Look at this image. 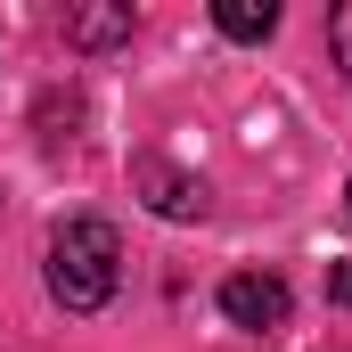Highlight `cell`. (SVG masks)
Listing matches in <instances>:
<instances>
[{"instance_id": "6da1fadb", "label": "cell", "mask_w": 352, "mask_h": 352, "mask_svg": "<svg viewBox=\"0 0 352 352\" xmlns=\"http://www.w3.org/2000/svg\"><path fill=\"white\" fill-rule=\"evenodd\" d=\"M115 278H123V238H115V221H66L58 238H50V295L66 303V311H98L107 295H115Z\"/></svg>"}, {"instance_id": "7a4b0ae2", "label": "cell", "mask_w": 352, "mask_h": 352, "mask_svg": "<svg viewBox=\"0 0 352 352\" xmlns=\"http://www.w3.org/2000/svg\"><path fill=\"white\" fill-rule=\"evenodd\" d=\"M221 320L230 328H287V278H270V270L221 278Z\"/></svg>"}, {"instance_id": "3957f363", "label": "cell", "mask_w": 352, "mask_h": 352, "mask_svg": "<svg viewBox=\"0 0 352 352\" xmlns=\"http://www.w3.org/2000/svg\"><path fill=\"white\" fill-rule=\"evenodd\" d=\"M131 180H140V197H148L164 221H197V213H205V180L180 173V164H164V156H140Z\"/></svg>"}, {"instance_id": "277c9868", "label": "cell", "mask_w": 352, "mask_h": 352, "mask_svg": "<svg viewBox=\"0 0 352 352\" xmlns=\"http://www.w3.org/2000/svg\"><path fill=\"white\" fill-rule=\"evenodd\" d=\"M66 41H74V50H115V41H131V8H123V0L66 8Z\"/></svg>"}, {"instance_id": "5b68a950", "label": "cell", "mask_w": 352, "mask_h": 352, "mask_svg": "<svg viewBox=\"0 0 352 352\" xmlns=\"http://www.w3.org/2000/svg\"><path fill=\"white\" fill-rule=\"evenodd\" d=\"M213 25H221L230 41H270L278 8H270V0H221V8H213Z\"/></svg>"}, {"instance_id": "8992f818", "label": "cell", "mask_w": 352, "mask_h": 352, "mask_svg": "<svg viewBox=\"0 0 352 352\" xmlns=\"http://www.w3.org/2000/svg\"><path fill=\"white\" fill-rule=\"evenodd\" d=\"M328 50H336V66L352 74V0H344V8H328Z\"/></svg>"}, {"instance_id": "52a82bcc", "label": "cell", "mask_w": 352, "mask_h": 352, "mask_svg": "<svg viewBox=\"0 0 352 352\" xmlns=\"http://www.w3.org/2000/svg\"><path fill=\"white\" fill-rule=\"evenodd\" d=\"M328 303L352 311V254H344V263H328Z\"/></svg>"}, {"instance_id": "ba28073f", "label": "cell", "mask_w": 352, "mask_h": 352, "mask_svg": "<svg viewBox=\"0 0 352 352\" xmlns=\"http://www.w3.org/2000/svg\"><path fill=\"white\" fill-rule=\"evenodd\" d=\"M344 221H352V188H344Z\"/></svg>"}]
</instances>
